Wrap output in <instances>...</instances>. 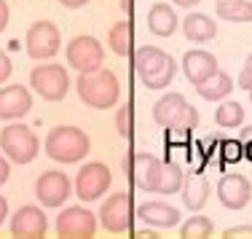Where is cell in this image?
<instances>
[{
	"mask_svg": "<svg viewBox=\"0 0 252 239\" xmlns=\"http://www.w3.org/2000/svg\"><path fill=\"white\" fill-rule=\"evenodd\" d=\"M46 229H49V218L35 205H25L11 215V237L38 239V237H46Z\"/></svg>",
	"mask_w": 252,
	"mask_h": 239,
	"instance_id": "14",
	"label": "cell"
},
{
	"mask_svg": "<svg viewBox=\"0 0 252 239\" xmlns=\"http://www.w3.org/2000/svg\"><path fill=\"white\" fill-rule=\"evenodd\" d=\"M153 121L158 127H199V110L188 105V100L177 92H169L153 105Z\"/></svg>",
	"mask_w": 252,
	"mask_h": 239,
	"instance_id": "5",
	"label": "cell"
},
{
	"mask_svg": "<svg viewBox=\"0 0 252 239\" xmlns=\"http://www.w3.org/2000/svg\"><path fill=\"white\" fill-rule=\"evenodd\" d=\"M43 148L49 153V159L59 161V164H78L92 151V140L78 127H57L46 135Z\"/></svg>",
	"mask_w": 252,
	"mask_h": 239,
	"instance_id": "3",
	"label": "cell"
},
{
	"mask_svg": "<svg viewBox=\"0 0 252 239\" xmlns=\"http://www.w3.org/2000/svg\"><path fill=\"white\" fill-rule=\"evenodd\" d=\"M0 151L14 164H30L40 153V140L27 124H8L0 132Z\"/></svg>",
	"mask_w": 252,
	"mask_h": 239,
	"instance_id": "4",
	"label": "cell"
},
{
	"mask_svg": "<svg viewBox=\"0 0 252 239\" xmlns=\"http://www.w3.org/2000/svg\"><path fill=\"white\" fill-rule=\"evenodd\" d=\"M134 202H131V194H113L107 196L105 202H102L99 207V223L105 226V231H110V234H124V231L131 229V223H134Z\"/></svg>",
	"mask_w": 252,
	"mask_h": 239,
	"instance_id": "7",
	"label": "cell"
},
{
	"mask_svg": "<svg viewBox=\"0 0 252 239\" xmlns=\"http://www.w3.org/2000/svg\"><path fill=\"white\" fill-rule=\"evenodd\" d=\"M32 110V94L22 83L0 89V121H16Z\"/></svg>",
	"mask_w": 252,
	"mask_h": 239,
	"instance_id": "16",
	"label": "cell"
},
{
	"mask_svg": "<svg viewBox=\"0 0 252 239\" xmlns=\"http://www.w3.org/2000/svg\"><path fill=\"white\" fill-rule=\"evenodd\" d=\"M73 194V186H70V177L59 170H49L35 180V196L43 207H62L67 202V196Z\"/></svg>",
	"mask_w": 252,
	"mask_h": 239,
	"instance_id": "13",
	"label": "cell"
},
{
	"mask_svg": "<svg viewBox=\"0 0 252 239\" xmlns=\"http://www.w3.org/2000/svg\"><path fill=\"white\" fill-rule=\"evenodd\" d=\"M239 89H244L252 100V54L244 59V68H242V73H239Z\"/></svg>",
	"mask_w": 252,
	"mask_h": 239,
	"instance_id": "31",
	"label": "cell"
},
{
	"mask_svg": "<svg viewBox=\"0 0 252 239\" xmlns=\"http://www.w3.org/2000/svg\"><path fill=\"white\" fill-rule=\"evenodd\" d=\"M134 237H140V239H145V237H148V239H151V237H156V234H153L151 229H140V231H134Z\"/></svg>",
	"mask_w": 252,
	"mask_h": 239,
	"instance_id": "41",
	"label": "cell"
},
{
	"mask_svg": "<svg viewBox=\"0 0 252 239\" xmlns=\"http://www.w3.org/2000/svg\"><path fill=\"white\" fill-rule=\"evenodd\" d=\"M59 5H64V8H83V5L89 3V0H57Z\"/></svg>",
	"mask_w": 252,
	"mask_h": 239,
	"instance_id": "36",
	"label": "cell"
},
{
	"mask_svg": "<svg viewBox=\"0 0 252 239\" xmlns=\"http://www.w3.org/2000/svg\"><path fill=\"white\" fill-rule=\"evenodd\" d=\"M5 218H8V202H5L3 196H0V226L5 223Z\"/></svg>",
	"mask_w": 252,
	"mask_h": 239,
	"instance_id": "38",
	"label": "cell"
},
{
	"mask_svg": "<svg viewBox=\"0 0 252 239\" xmlns=\"http://www.w3.org/2000/svg\"><path fill=\"white\" fill-rule=\"evenodd\" d=\"M134 70L148 89H166L177 73V65L158 46H142L134 51Z\"/></svg>",
	"mask_w": 252,
	"mask_h": 239,
	"instance_id": "2",
	"label": "cell"
},
{
	"mask_svg": "<svg viewBox=\"0 0 252 239\" xmlns=\"http://www.w3.org/2000/svg\"><path fill=\"white\" fill-rule=\"evenodd\" d=\"M183 33L190 43H207L218 35V22L207 14H199V11H193V14L188 11V16L183 19Z\"/></svg>",
	"mask_w": 252,
	"mask_h": 239,
	"instance_id": "19",
	"label": "cell"
},
{
	"mask_svg": "<svg viewBox=\"0 0 252 239\" xmlns=\"http://www.w3.org/2000/svg\"><path fill=\"white\" fill-rule=\"evenodd\" d=\"M196 92H199L204 100H209V102H218V100H225L228 94L233 92V81H231V75H228V73L218 70V73L209 75L204 83H199Z\"/></svg>",
	"mask_w": 252,
	"mask_h": 239,
	"instance_id": "23",
	"label": "cell"
},
{
	"mask_svg": "<svg viewBox=\"0 0 252 239\" xmlns=\"http://www.w3.org/2000/svg\"><path fill=\"white\" fill-rule=\"evenodd\" d=\"M218 57L215 54H209L207 49H190L188 54L183 57V73L185 78H188L193 86H199L209 78V75L218 73Z\"/></svg>",
	"mask_w": 252,
	"mask_h": 239,
	"instance_id": "17",
	"label": "cell"
},
{
	"mask_svg": "<svg viewBox=\"0 0 252 239\" xmlns=\"http://www.w3.org/2000/svg\"><path fill=\"white\" fill-rule=\"evenodd\" d=\"M164 129H166V135H164L166 148L190 151V132H193V129H188V127H164Z\"/></svg>",
	"mask_w": 252,
	"mask_h": 239,
	"instance_id": "29",
	"label": "cell"
},
{
	"mask_svg": "<svg viewBox=\"0 0 252 239\" xmlns=\"http://www.w3.org/2000/svg\"><path fill=\"white\" fill-rule=\"evenodd\" d=\"M110 183H113L110 167L102 164V161H89V164L81 167V172L75 177V196L81 202H97L110 188Z\"/></svg>",
	"mask_w": 252,
	"mask_h": 239,
	"instance_id": "9",
	"label": "cell"
},
{
	"mask_svg": "<svg viewBox=\"0 0 252 239\" xmlns=\"http://www.w3.org/2000/svg\"><path fill=\"white\" fill-rule=\"evenodd\" d=\"M30 86L40 94V100L59 102L70 92V75L62 65H38L30 73Z\"/></svg>",
	"mask_w": 252,
	"mask_h": 239,
	"instance_id": "6",
	"label": "cell"
},
{
	"mask_svg": "<svg viewBox=\"0 0 252 239\" xmlns=\"http://www.w3.org/2000/svg\"><path fill=\"white\" fill-rule=\"evenodd\" d=\"M161 167H164V161H161L158 156H153V153H131L129 159H124L126 175L131 177L134 188L145 191V194H153L156 191Z\"/></svg>",
	"mask_w": 252,
	"mask_h": 239,
	"instance_id": "11",
	"label": "cell"
},
{
	"mask_svg": "<svg viewBox=\"0 0 252 239\" xmlns=\"http://www.w3.org/2000/svg\"><path fill=\"white\" fill-rule=\"evenodd\" d=\"M215 226L207 215H190V220H185L180 226V237L185 239H204V237H212Z\"/></svg>",
	"mask_w": 252,
	"mask_h": 239,
	"instance_id": "27",
	"label": "cell"
},
{
	"mask_svg": "<svg viewBox=\"0 0 252 239\" xmlns=\"http://www.w3.org/2000/svg\"><path fill=\"white\" fill-rule=\"evenodd\" d=\"M8 175H11V164H8V159H5V156H0V186H5Z\"/></svg>",
	"mask_w": 252,
	"mask_h": 239,
	"instance_id": "35",
	"label": "cell"
},
{
	"mask_svg": "<svg viewBox=\"0 0 252 239\" xmlns=\"http://www.w3.org/2000/svg\"><path fill=\"white\" fill-rule=\"evenodd\" d=\"M137 218L153 229H172L180 223V210L166 202H145L137 207Z\"/></svg>",
	"mask_w": 252,
	"mask_h": 239,
	"instance_id": "18",
	"label": "cell"
},
{
	"mask_svg": "<svg viewBox=\"0 0 252 239\" xmlns=\"http://www.w3.org/2000/svg\"><path fill=\"white\" fill-rule=\"evenodd\" d=\"M11 73H14V65H11L8 54H5L3 49H0V83H5L11 78Z\"/></svg>",
	"mask_w": 252,
	"mask_h": 239,
	"instance_id": "32",
	"label": "cell"
},
{
	"mask_svg": "<svg viewBox=\"0 0 252 239\" xmlns=\"http://www.w3.org/2000/svg\"><path fill=\"white\" fill-rule=\"evenodd\" d=\"M75 92L83 105L94 107V110H107L121 100V83L113 70L99 68L94 73H78Z\"/></svg>",
	"mask_w": 252,
	"mask_h": 239,
	"instance_id": "1",
	"label": "cell"
},
{
	"mask_svg": "<svg viewBox=\"0 0 252 239\" xmlns=\"http://www.w3.org/2000/svg\"><path fill=\"white\" fill-rule=\"evenodd\" d=\"M218 16L231 25H247L252 22V3L250 0H233V3L218 5Z\"/></svg>",
	"mask_w": 252,
	"mask_h": 239,
	"instance_id": "26",
	"label": "cell"
},
{
	"mask_svg": "<svg viewBox=\"0 0 252 239\" xmlns=\"http://www.w3.org/2000/svg\"><path fill=\"white\" fill-rule=\"evenodd\" d=\"M209 194H212V186H209V180L201 172H193V175H188L183 180V202H185L188 210L199 212L209 202Z\"/></svg>",
	"mask_w": 252,
	"mask_h": 239,
	"instance_id": "20",
	"label": "cell"
},
{
	"mask_svg": "<svg viewBox=\"0 0 252 239\" xmlns=\"http://www.w3.org/2000/svg\"><path fill=\"white\" fill-rule=\"evenodd\" d=\"M8 19H11L8 3H5V0H0V33H3L5 27H8Z\"/></svg>",
	"mask_w": 252,
	"mask_h": 239,
	"instance_id": "34",
	"label": "cell"
},
{
	"mask_svg": "<svg viewBox=\"0 0 252 239\" xmlns=\"http://www.w3.org/2000/svg\"><path fill=\"white\" fill-rule=\"evenodd\" d=\"M172 3H175V5H180V8H193V5H199L201 3V0H172Z\"/></svg>",
	"mask_w": 252,
	"mask_h": 239,
	"instance_id": "39",
	"label": "cell"
},
{
	"mask_svg": "<svg viewBox=\"0 0 252 239\" xmlns=\"http://www.w3.org/2000/svg\"><path fill=\"white\" fill-rule=\"evenodd\" d=\"M57 234L67 239H89L97 234V218L86 207H67L57 215Z\"/></svg>",
	"mask_w": 252,
	"mask_h": 239,
	"instance_id": "12",
	"label": "cell"
},
{
	"mask_svg": "<svg viewBox=\"0 0 252 239\" xmlns=\"http://www.w3.org/2000/svg\"><path fill=\"white\" fill-rule=\"evenodd\" d=\"M116 129H118V135H121L124 140H131V135H134V107H131V102H126V105L118 107Z\"/></svg>",
	"mask_w": 252,
	"mask_h": 239,
	"instance_id": "28",
	"label": "cell"
},
{
	"mask_svg": "<svg viewBox=\"0 0 252 239\" xmlns=\"http://www.w3.org/2000/svg\"><path fill=\"white\" fill-rule=\"evenodd\" d=\"M218 199L225 210H244L252 199V183L244 175H223L218 180Z\"/></svg>",
	"mask_w": 252,
	"mask_h": 239,
	"instance_id": "15",
	"label": "cell"
},
{
	"mask_svg": "<svg viewBox=\"0 0 252 239\" xmlns=\"http://www.w3.org/2000/svg\"><path fill=\"white\" fill-rule=\"evenodd\" d=\"M67 65L78 73H94L105 65V49L94 35H75L67 43Z\"/></svg>",
	"mask_w": 252,
	"mask_h": 239,
	"instance_id": "8",
	"label": "cell"
},
{
	"mask_svg": "<svg viewBox=\"0 0 252 239\" xmlns=\"http://www.w3.org/2000/svg\"><path fill=\"white\" fill-rule=\"evenodd\" d=\"M118 5H121V11L126 14V19L134 14V0H118Z\"/></svg>",
	"mask_w": 252,
	"mask_h": 239,
	"instance_id": "37",
	"label": "cell"
},
{
	"mask_svg": "<svg viewBox=\"0 0 252 239\" xmlns=\"http://www.w3.org/2000/svg\"><path fill=\"white\" fill-rule=\"evenodd\" d=\"M107 43H110L113 54H118V57H129L131 51H134V27H131V22H116V25L110 27V33H107Z\"/></svg>",
	"mask_w": 252,
	"mask_h": 239,
	"instance_id": "22",
	"label": "cell"
},
{
	"mask_svg": "<svg viewBox=\"0 0 252 239\" xmlns=\"http://www.w3.org/2000/svg\"><path fill=\"white\" fill-rule=\"evenodd\" d=\"M242 145H244V159H247V161H252V140L242 142Z\"/></svg>",
	"mask_w": 252,
	"mask_h": 239,
	"instance_id": "40",
	"label": "cell"
},
{
	"mask_svg": "<svg viewBox=\"0 0 252 239\" xmlns=\"http://www.w3.org/2000/svg\"><path fill=\"white\" fill-rule=\"evenodd\" d=\"M225 239H236V237H252V226H231L223 231Z\"/></svg>",
	"mask_w": 252,
	"mask_h": 239,
	"instance_id": "33",
	"label": "cell"
},
{
	"mask_svg": "<svg viewBox=\"0 0 252 239\" xmlns=\"http://www.w3.org/2000/svg\"><path fill=\"white\" fill-rule=\"evenodd\" d=\"M223 3H233V0H215V5H223Z\"/></svg>",
	"mask_w": 252,
	"mask_h": 239,
	"instance_id": "42",
	"label": "cell"
},
{
	"mask_svg": "<svg viewBox=\"0 0 252 239\" xmlns=\"http://www.w3.org/2000/svg\"><path fill=\"white\" fill-rule=\"evenodd\" d=\"M215 124L220 129H236L244 124V107L236 102V100H225L220 102V107L215 110Z\"/></svg>",
	"mask_w": 252,
	"mask_h": 239,
	"instance_id": "25",
	"label": "cell"
},
{
	"mask_svg": "<svg viewBox=\"0 0 252 239\" xmlns=\"http://www.w3.org/2000/svg\"><path fill=\"white\" fill-rule=\"evenodd\" d=\"M218 153L223 164H236V161L244 159V145H242V140H220Z\"/></svg>",
	"mask_w": 252,
	"mask_h": 239,
	"instance_id": "30",
	"label": "cell"
},
{
	"mask_svg": "<svg viewBox=\"0 0 252 239\" xmlns=\"http://www.w3.org/2000/svg\"><path fill=\"white\" fill-rule=\"evenodd\" d=\"M25 46H27L30 59H35V62H43V59L57 57L59 46H62V38H59L57 25H54V22H46V19L35 22V25L27 30Z\"/></svg>",
	"mask_w": 252,
	"mask_h": 239,
	"instance_id": "10",
	"label": "cell"
},
{
	"mask_svg": "<svg viewBox=\"0 0 252 239\" xmlns=\"http://www.w3.org/2000/svg\"><path fill=\"white\" fill-rule=\"evenodd\" d=\"M177 25H180V19L169 3L151 5V11H148V30H151L156 38H169L177 30Z\"/></svg>",
	"mask_w": 252,
	"mask_h": 239,
	"instance_id": "21",
	"label": "cell"
},
{
	"mask_svg": "<svg viewBox=\"0 0 252 239\" xmlns=\"http://www.w3.org/2000/svg\"><path fill=\"white\" fill-rule=\"evenodd\" d=\"M183 180H185V172L180 170V164L166 159L164 167H161V175H158V183H156L153 194H161V196L180 194V191H183Z\"/></svg>",
	"mask_w": 252,
	"mask_h": 239,
	"instance_id": "24",
	"label": "cell"
}]
</instances>
